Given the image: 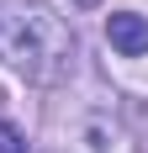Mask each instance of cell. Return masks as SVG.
Listing matches in <instances>:
<instances>
[{"instance_id": "obj_1", "label": "cell", "mask_w": 148, "mask_h": 153, "mask_svg": "<svg viewBox=\"0 0 148 153\" xmlns=\"http://www.w3.org/2000/svg\"><path fill=\"white\" fill-rule=\"evenodd\" d=\"M79 58V37L48 0H0V63L27 85H64Z\"/></svg>"}, {"instance_id": "obj_2", "label": "cell", "mask_w": 148, "mask_h": 153, "mask_svg": "<svg viewBox=\"0 0 148 153\" xmlns=\"http://www.w3.org/2000/svg\"><path fill=\"white\" fill-rule=\"evenodd\" d=\"M117 143V95L101 85L64 90L48 106L37 153H111Z\"/></svg>"}, {"instance_id": "obj_3", "label": "cell", "mask_w": 148, "mask_h": 153, "mask_svg": "<svg viewBox=\"0 0 148 153\" xmlns=\"http://www.w3.org/2000/svg\"><path fill=\"white\" fill-rule=\"evenodd\" d=\"M106 37H111V48H117L122 58H143V53H148V16L111 11V16H106Z\"/></svg>"}, {"instance_id": "obj_4", "label": "cell", "mask_w": 148, "mask_h": 153, "mask_svg": "<svg viewBox=\"0 0 148 153\" xmlns=\"http://www.w3.org/2000/svg\"><path fill=\"white\" fill-rule=\"evenodd\" d=\"M0 153H27L21 127H16V122H5V116H0Z\"/></svg>"}, {"instance_id": "obj_5", "label": "cell", "mask_w": 148, "mask_h": 153, "mask_svg": "<svg viewBox=\"0 0 148 153\" xmlns=\"http://www.w3.org/2000/svg\"><path fill=\"white\" fill-rule=\"evenodd\" d=\"M74 5H101V0H74Z\"/></svg>"}]
</instances>
